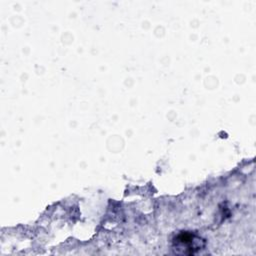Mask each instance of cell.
Instances as JSON below:
<instances>
[{
	"label": "cell",
	"instance_id": "6da1fadb",
	"mask_svg": "<svg viewBox=\"0 0 256 256\" xmlns=\"http://www.w3.org/2000/svg\"><path fill=\"white\" fill-rule=\"evenodd\" d=\"M205 240L197 234L182 231L172 240V250L178 255H195L205 247Z\"/></svg>",
	"mask_w": 256,
	"mask_h": 256
}]
</instances>
